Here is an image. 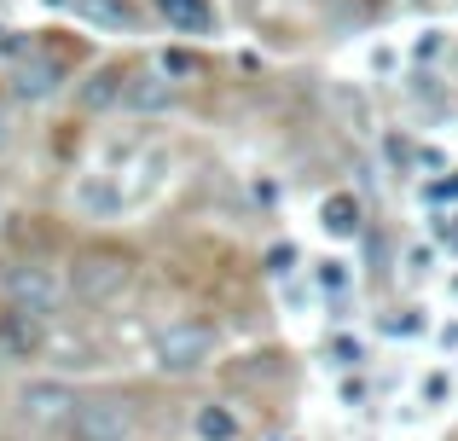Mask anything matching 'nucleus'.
Here are the masks:
<instances>
[{"instance_id": "f257e3e1", "label": "nucleus", "mask_w": 458, "mask_h": 441, "mask_svg": "<svg viewBox=\"0 0 458 441\" xmlns=\"http://www.w3.org/2000/svg\"><path fill=\"white\" fill-rule=\"evenodd\" d=\"M134 284V256L128 250H81L70 261V296L76 302H116Z\"/></svg>"}, {"instance_id": "9b49d317", "label": "nucleus", "mask_w": 458, "mask_h": 441, "mask_svg": "<svg viewBox=\"0 0 458 441\" xmlns=\"http://www.w3.org/2000/svg\"><path fill=\"white\" fill-rule=\"evenodd\" d=\"M319 221H325V233H336V238H354L360 233V204L348 192H331L319 204Z\"/></svg>"}, {"instance_id": "4468645a", "label": "nucleus", "mask_w": 458, "mask_h": 441, "mask_svg": "<svg viewBox=\"0 0 458 441\" xmlns=\"http://www.w3.org/2000/svg\"><path fill=\"white\" fill-rule=\"evenodd\" d=\"M81 12L99 23H111V30H128V6H116V0H81Z\"/></svg>"}, {"instance_id": "dca6fc26", "label": "nucleus", "mask_w": 458, "mask_h": 441, "mask_svg": "<svg viewBox=\"0 0 458 441\" xmlns=\"http://www.w3.org/2000/svg\"><path fill=\"white\" fill-rule=\"evenodd\" d=\"M319 284H325V291H343V284H348V273H343V261H325V273H319Z\"/></svg>"}, {"instance_id": "6ab92c4d", "label": "nucleus", "mask_w": 458, "mask_h": 441, "mask_svg": "<svg viewBox=\"0 0 458 441\" xmlns=\"http://www.w3.org/2000/svg\"><path fill=\"white\" fill-rule=\"evenodd\" d=\"M453 221H458V216H453ZM453 244H458V226H453Z\"/></svg>"}, {"instance_id": "f8f14e48", "label": "nucleus", "mask_w": 458, "mask_h": 441, "mask_svg": "<svg viewBox=\"0 0 458 441\" xmlns=\"http://www.w3.org/2000/svg\"><path fill=\"white\" fill-rule=\"evenodd\" d=\"M191 436H198V441H238V412L233 407H198Z\"/></svg>"}, {"instance_id": "39448f33", "label": "nucleus", "mask_w": 458, "mask_h": 441, "mask_svg": "<svg viewBox=\"0 0 458 441\" xmlns=\"http://www.w3.org/2000/svg\"><path fill=\"white\" fill-rule=\"evenodd\" d=\"M18 407H23V419H30L35 430H70L81 395H76L70 384H58V377H41V384H30V389L18 395Z\"/></svg>"}, {"instance_id": "2eb2a0df", "label": "nucleus", "mask_w": 458, "mask_h": 441, "mask_svg": "<svg viewBox=\"0 0 458 441\" xmlns=\"http://www.w3.org/2000/svg\"><path fill=\"white\" fill-rule=\"evenodd\" d=\"M267 273H273V279L296 273V250H291V244H284V250H273V256H267Z\"/></svg>"}, {"instance_id": "423d86ee", "label": "nucleus", "mask_w": 458, "mask_h": 441, "mask_svg": "<svg viewBox=\"0 0 458 441\" xmlns=\"http://www.w3.org/2000/svg\"><path fill=\"white\" fill-rule=\"evenodd\" d=\"M47 343V319L23 308H0V360H35Z\"/></svg>"}, {"instance_id": "f03ea898", "label": "nucleus", "mask_w": 458, "mask_h": 441, "mask_svg": "<svg viewBox=\"0 0 458 441\" xmlns=\"http://www.w3.org/2000/svg\"><path fill=\"white\" fill-rule=\"evenodd\" d=\"M6 308H23V314L47 319L58 314V302H64V279H58L53 267H41V261H18V267H6Z\"/></svg>"}, {"instance_id": "a211bd4d", "label": "nucleus", "mask_w": 458, "mask_h": 441, "mask_svg": "<svg viewBox=\"0 0 458 441\" xmlns=\"http://www.w3.org/2000/svg\"><path fill=\"white\" fill-rule=\"evenodd\" d=\"M273 441H302V436H273Z\"/></svg>"}, {"instance_id": "f3484780", "label": "nucleus", "mask_w": 458, "mask_h": 441, "mask_svg": "<svg viewBox=\"0 0 458 441\" xmlns=\"http://www.w3.org/2000/svg\"><path fill=\"white\" fill-rule=\"evenodd\" d=\"M0 146H6V111H0Z\"/></svg>"}, {"instance_id": "ddd939ff", "label": "nucleus", "mask_w": 458, "mask_h": 441, "mask_svg": "<svg viewBox=\"0 0 458 441\" xmlns=\"http://www.w3.org/2000/svg\"><path fill=\"white\" fill-rule=\"evenodd\" d=\"M76 198H81V209H105V216H116V209H123V198H116L111 186H93V181L81 186Z\"/></svg>"}, {"instance_id": "6e6552de", "label": "nucleus", "mask_w": 458, "mask_h": 441, "mask_svg": "<svg viewBox=\"0 0 458 441\" xmlns=\"http://www.w3.org/2000/svg\"><path fill=\"white\" fill-rule=\"evenodd\" d=\"M180 99V81H168L163 70H140V76H128V93H123V105L128 111H168V105Z\"/></svg>"}, {"instance_id": "9d476101", "label": "nucleus", "mask_w": 458, "mask_h": 441, "mask_svg": "<svg viewBox=\"0 0 458 441\" xmlns=\"http://www.w3.org/2000/svg\"><path fill=\"white\" fill-rule=\"evenodd\" d=\"M157 12H163L180 35H209L215 30V6L209 0H157Z\"/></svg>"}, {"instance_id": "0eeeda50", "label": "nucleus", "mask_w": 458, "mask_h": 441, "mask_svg": "<svg viewBox=\"0 0 458 441\" xmlns=\"http://www.w3.org/2000/svg\"><path fill=\"white\" fill-rule=\"evenodd\" d=\"M64 88V58H53V53H30V58H18V70H12V93L18 99H53V93Z\"/></svg>"}, {"instance_id": "7ed1b4c3", "label": "nucleus", "mask_w": 458, "mask_h": 441, "mask_svg": "<svg viewBox=\"0 0 458 441\" xmlns=\"http://www.w3.org/2000/svg\"><path fill=\"white\" fill-rule=\"evenodd\" d=\"M70 441H134V407L123 395H81Z\"/></svg>"}, {"instance_id": "20e7f679", "label": "nucleus", "mask_w": 458, "mask_h": 441, "mask_svg": "<svg viewBox=\"0 0 458 441\" xmlns=\"http://www.w3.org/2000/svg\"><path fill=\"white\" fill-rule=\"evenodd\" d=\"M215 354V326L209 319H174V326L157 337V366L163 372H198Z\"/></svg>"}, {"instance_id": "1a4fd4ad", "label": "nucleus", "mask_w": 458, "mask_h": 441, "mask_svg": "<svg viewBox=\"0 0 458 441\" xmlns=\"http://www.w3.org/2000/svg\"><path fill=\"white\" fill-rule=\"evenodd\" d=\"M123 93H128V70L123 64H105V70H93V76L81 81V105H88V111H111V105H123Z\"/></svg>"}]
</instances>
